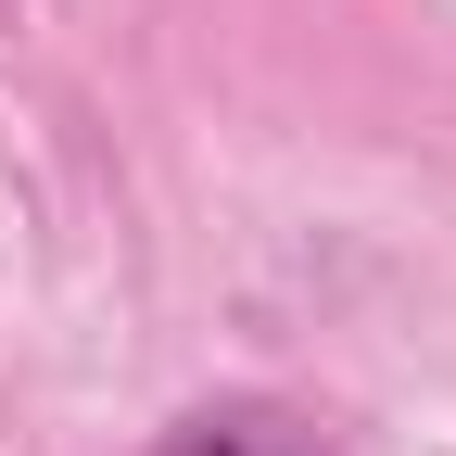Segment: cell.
I'll list each match as a JSON object with an SVG mask.
<instances>
[{"instance_id": "6da1fadb", "label": "cell", "mask_w": 456, "mask_h": 456, "mask_svg": "<svg viewBox=\"0 0 456 456\" xmlns=\"http://www.w3.org/2000/svg\"><path fill=\"white\" fill-rule=\"evenodd\" d=\"M152 456H330V431L305 406H279V393H216V406H191Z\"/></svg>"}]
</instances>
